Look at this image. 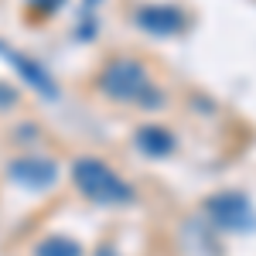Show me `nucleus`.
<instances>
[{
  "label": "nucleus",
  "mask_w": 256,
  "mask_h": 256,
  "mask_svg": "<svg viewBox=\"0 0 256 256\" xmlns=\"http://www.w3.org/2000/svg\"><path fill=\"white\" fill-rule=\"evenodd\" d=\"M99 92L113 102H134L144 110H160L164 92L150 82L147 68L137 58H110L99 72Z\"/></svg>",
  "instance_id": "1"
},
{
  "label": "nucleus",
  "mask_w": 256,
  "mask_h": 256,
  "mask_svg": "<svg viewBox=\"0 0 256 256\" xmlns=\"http://www.w3.org/2000/svg\"><path fill=\"white\" fill-rule=\"evenodd\" d=\"M72 181L92 205L113 208V205H134V198H137L134 184L126 178H120L102 158H89V154L79 158L72 164Z\"/></svg>",
  "instance_id": "2"
},
{
  "label": "nucleus",
  "mask_w": 256,
  "mask_h": 256,
  "mask_svg": "<svg viewBox=\"0 0 256 256\" xmlns=\"http://www.w3.org/2000/svg\"><path fill=\"white\" fill-rule=\"evenodd\" d=\"M205 212H208V218L216 222L218 229H232V232L250 229L256 222L253 205L246 202V195H239V192H218V195H212L205 202Z\"/></svg>",
  "instance_id": "3"
},
{
  "label": "nucleus",
  "mask_w": 256,
  "mask_h": 256,
  "mask_svg": "<svg viewBox=\"0 0 256 256\" xmlns=\"http://www.w3.org/2000/svg\"><path fill=\"white\" fill-rule=\"evenodd\" d=\"M7 174L14 184L28 188V192H48L58 181V164L52 158H41V154H24V158H14L7 164Z\"/></svg>",
  "instance_id": "4"
},
{
  "label": "nucleus",
  "mask_w": 256,
  "mask_h": 256,
  "mask_svg": "<svg viewBox=\"0 0 256 256\" xmlns=\"http://www.w3.org/2000/svg\"><path fill=\"white\" fill-rule=\"evenodd\" d=\"M134 20H137L140 31H147L154 38H174L188 28L184 10L174 7V4H144V7H137Z\"/></svg>",
  "instance_id": "5"
},
{
  "label": "nucleus",
  "mask_w": 256,
  "mask_h": 256,
  "mask_svg": "<svg viewBox=\"0 0 256 256\" xmlns=\"http://www.w3.org/2000/svg\"><path fill=\"white\" fill-rule=\"evenodd\" d=\"M0 55L18 68V76L28 82L31 89H38L44 99H58V86H55V79L44 72V65H41V62L28 58V55H20L18 48H7V44H0Z\"/></svg>",
  "instance_id": "6"
},
{
  "label": "nucleus",
  "mask_w": 256,
  "mask_h": 256,
  "mask_svg": "<svg viewBox=\"0 0 256 256\" xmlns=\"http://www.w3.org/2000/svg\"><path fill=\"white\" fill-rule=\"evenodd\" d=\"M137 147L147 154V158H168V154H174L178 140L171 130H164V126H158V123H147V126H140L137 130Z\"/></svg>",
  "instance_id": "7"
},
{
  "label": "nucleus",
  "mask_w": 256,
  "mask_h": 256,
  "mask_svg": "<svg viewBox=\"0 0 256 256\" xmlns=\"http://www.w3.org/2000/svg\"><path fill=\"white\" fill-rule=\"evenodd\" d=\"M34 256H82V246L68 236H44L34 246Z\"/></svg>",
  "instance_id": "8"
},
{
  "label": "nucleus",
  "mask_w": 256,
  "mask_h": 256,
  "mask_svg": "<svg viewBox=\"0 0 256 256\" xmlns=\"http://www.w3.org/2000/svg\"><path fill=\"white\" fill-rule=\"evenodd\" d=\"M18 89L14 86H7V82H0V110H10V106H18Z\"/></svg>",
  "instance_id": "9"
},
{
  "label": "nucleus",
  "mask_w": 256,
  "mask_h": 256,
  "mask_svg": "<svg viewBox=\"0 0 256 256\" xmlns=\"http://www.w3.org/2000/svg\"><path fill=\"white\" fill-rule=\"evenodd\" d=\"M65 0H31V10H41V18H52Z\"/></svg>",
  "instance_id": "10"
},
{
  "label": "nucleus",
  "mask_w": 256,
  "mask_h": 256,
  "mask_svg": "<svg viewBox=\"0 0 256 256\" xmlns=\"http://www.w3.org/2000/svg\"><path fill=\"white\" fill-rule=\"evenodd\" d=\"M92 256H120V253H116V250H113V246H99V250H96V253H92Z\"/></svg>",
  "instance_id": "11"
}]
</instances>
